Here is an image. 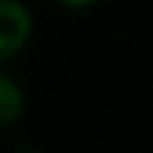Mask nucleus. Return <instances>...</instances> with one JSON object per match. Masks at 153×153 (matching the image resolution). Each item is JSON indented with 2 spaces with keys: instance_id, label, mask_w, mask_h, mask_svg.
<instances>
[{
  "instance_id": "f03ea898",
  "label": "nucleus",
  "mask_w": 153,
  "mask_h": 153,
  "mask_svg": "<svg viewBox=\"0 0 153 153\" xmlns=\"http://www.w3.org/2000/svg\"><path fill=\"white\" fill-rule=\"evenodd\" d=\"M26 114V88L14 74L0 65V128H9Z\"/></svg>"
},
{
  "instance_id": "7ed1b4c3",
  "label": "nucleus",
  "mask_w": 153,
  "mask_h": 153,
  "mask_svg": "<svg viewBox=\"0 0 153 153\" xmlns=\"http://www.w3.org/2000/svg\"><path fill=\"white\" fill-rule=\"evenodd\" d=\"M57 6H62V9H71V11H85V9H94V6H99L102 0H54Z\"/></svg>"
},
{
  "instance_id": "f257e3e1",
  "label": "nucleus",
  "mask_w": 153,
  "mask_h": 153,
  "mask_svg": "<svg viewBox=\"0 0 153 153\" xmlns=\"http://www.w3.org/2000/svg\"><path fill=\"white\" fill-rule=\"evenodd\" d=\"M34 37V14L26 0H0V65L28 48Z\"/></svg>"
}]
</instances>
